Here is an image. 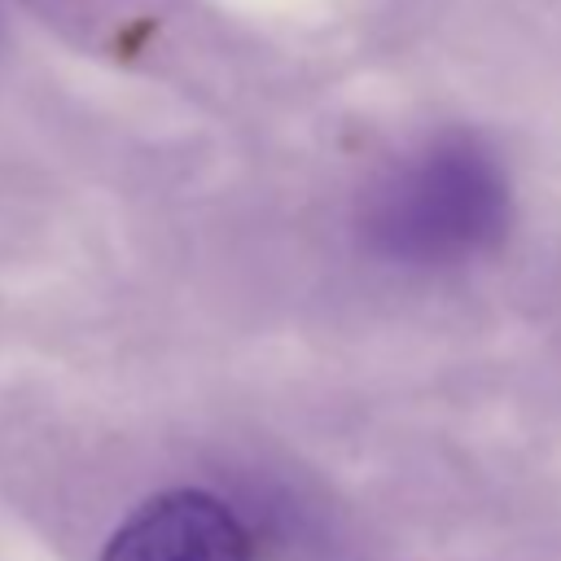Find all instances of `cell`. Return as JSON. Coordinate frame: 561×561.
Returning <instances> with one entry per match:
<instances>
[{"mask_svg":"<svg viewBox=\"0 0 561 561\" xmlns=\"http://www.w3.org/2000/svg\"><path fill=\"white\" fill-rule=\"evenodd\" d=\"M101 561H250V535L219 495L175 486L131 508Z\"/></svg>","mask_w":561,"mask_h":561,"instance_id":"obj_2","label":"cell"},{"mask_svg":"<svg viewBox=\"0 0 561 561\" xmlns=\"http://www.w3.org/2000/svg\"><path fill=\"white\" fill-rule=\"evenodd\" d=\"M513 188L500 158L465 136H438L386 167L359 202L364 245L399 267L469 263L504 241Z\"/></svg>","mask_w":561,"mask_h":561,"instance_id":"obj_1","label":"cell"}]
</instances>
